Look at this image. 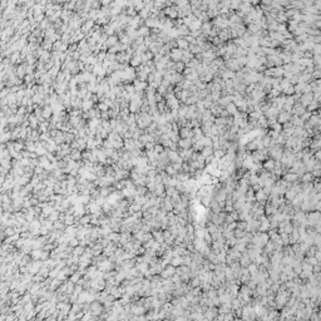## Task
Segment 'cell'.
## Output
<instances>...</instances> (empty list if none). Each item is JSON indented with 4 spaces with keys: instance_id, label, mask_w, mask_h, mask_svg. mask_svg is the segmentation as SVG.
Listing matches in <instances>:
<instances>
[{
    "instance_id": "6da1fadb",
    "label": "cell",
    "mask_w": 321,
    "mask_h": 321,
    "mask_svg": "<svg viewBox=\"0 0 321 321\" xmlns=\"http://www.w3.org/2000/svg\"><path fill=\"white\" fill-rule=\"evenodd\" d=\"M176 271H177V267H174L173 265H168V266H166L164 270L162 271V273H161V276L163 277V278H168V277H172L173 275H176Z\"/></svg>"
},
{
    "instance_id": "7a4b0ae2",
    "label": "cell",
    "mask_w": 321,
    "mask_h": 321,
    "mask_svg": "<svg viewBox=\"0 0 321 321\" xmlns=\"http://www.w3.org/2000/svg\"><path fill=\"white\" fill-rule=\"evenodd\" d=\"M147 308H145L144 306H142V305H136L134 302H133V306H132V310L131 312L133 315H144V314H147Z\"/></svg>"
},
{
    "instance_id": "3957f363",
    "label": "cell",
    "mask_w": 321,
    "mask_h": 321,
    "mask_svg": "<svg viewBox=\"0 0 321 321\" xmlns=\"http://www.w3.org/2000/svg\"><path fill=\"white\" fill-rule=\"evenodd\" d=\"M154 194H156L157 197H166V196H167V194H166V186H164V183H157Z\"/></svg>"
},
{
    "instance_id": "277c9868",
    "label": "cell",
    "mask_w": 321,
    "mask_h": 321,
    "mask_svg": "<svg viewBox=\"0 0 321 321\" xmlns=\"http://www.w3.org/2000/svg\"><path fill=\"white\" fill-rule=\"evenodd\" d=\"M152 235L154 237V240L158 241L159 243H163L164 242V236H163V230L159 228V230H153L152 231Z\"/></svg>"
},
{
    "instance_id": "5b68a950",
    "label": "cell",
    "mask_w": 321,
    "mask_h": 321,
    "mask_svg": "<svg viewBox=\"0 0 321 321\" xmlns=\"http://www.w3.org/2000/svg\"><path fill=\"white\" fill-rule=\"evenodd\" d=\"M124 148H126V151H129V152L133 151L134 148H137L134 139H133V138H127L126 141H124Z\"/></svg>"
},
{
    "instance_id": "8992f818",
    "label": "cell",
    "mask_w": 321,
    "mask_h": 321,
    "mask_svg": "<svg viewBox=\"0 0 321 321\" xmlns=\"http://www.w3.org/2000/svg\"><path fill=\"white\" fill-rule=\"evenodd\" d=\"M70 157H72L74 161H82L83 159L82 151H80V149H72V152H70Z\"/></svg>"
},
{
    "instance_id": "52a82bcc",
    "label": "cell",
    "mask_w": 321,
    "mask_h": 321,
    "mask_svg": "<svg viewBox=\"0 0 321 321\" xmlns=\"http://www.w3.org/2000/svg\"><path fill=\"white\" fill-rule=\"evenodd\" d=\"M275 166H276V161H273V159H266L265 163H264V168H265L266 171H270V172H272L273 168H275Z\"/></svg>"
},
{
    "instance_id": "ba28073f",
    "label": "cell",
    "mask_w": 321,
    "mask_h": 321,
    "mask_svg": "<svg viewBox=\"0 0 321 321\" xmlns=\"http://www.w3.org/2000/svg\"><path fill=\"white\" fill-rule=\"evenodd\" d=\"M213 148H212V145H206V147H203L202 148V156L207 158V157H211V156H213Z\"/></svg>"
},
{
    "instance_id": "9c48e42d",
    "label": "cell",
    "mask_w": 321,
    "mask_h": 321,
    "mask_svg": "<svg viewBox=\"0 0 321 321\" xmlns=\"http://www.w3.org/2000/svg\"><path fill=\"white\" fill-rule=\"evenodd\" d=\"M136 267L139 270V272H142V273H145L148 271V269H149V264H147V262H137V265H136Z\"/></svg>"
},
{
    "instance_id": "30bf717a",
    "label": "cell",
    "mask_w": 321,
    "mask_h": 321,
    "mask_svg": "<svg viewBox=\"0 0 321 321\" xmlns=\"http://www.w3.org/2000/svg\"><path fill=\"white\" fill-rule=\"evenodd\" d=\"M107 237L108 238H109L110 241H113V242H115V243H118L119 241H120V232H110L109 235H107Z\"/></svg>"
},
{
    "instance_id": "8fae6325",
    "label": "cell",
    "mask_w": 321,
    "mask_h": 321,
    "mask_svg": "<svg viewBox=\"0 0 321 321\" xmlns=\"http://www.w3.org/2000/svg\"><path fill=\"white\" fill-rule=\"evenodd\" d=\"M82 277H83V275H82L80 271L78 270V271H76V272H73L72 275H70V276H69V280H70V281H73L74 283H77L79 280H80Z\"/></svg>"
},
{
    "instance_id": "7c38bea8",
    "label": "cell",
    "mask_w": 321,
    "mask_h": 321,
    "mask_svg": "<svg viewBox=\"0 0 321 321\" xmlns=\"http://www.w3.org/2000/svg\"><path fill=\"white\" fill-rule=\"evenodd\" d=\"M171 265H173L174 267H178V266L183 265V256H174L171 261Z\"/></svg>"
},
{
    "instance_id": "4fadbf2b",
    "label": "cell",
    "mask_w": 321,
    "mask_h": 321,
    "mask_svg": "<svg viewBox=\"0 0 321 321\" xmlns=\"http://www.w3.org/2000/svg\"><path fill=\"white\" fill-rule=\"evenodd\" d=\"M74 222H76V216L74 215H65L64 223L66 224V226H73Z\"/></svg>"
},
{
    "instance_id": "5bb4252c",
    "label": "cell",
    "mask_w": 321,
    "mask_h": 321,
    "mask_svg": "<svg viewBox=\"0 0 321 321\" xmlns=\"http://www.w3.org/2000/svg\"><path fill=\"white\" fill-rule=\"evenodd\" d=\"M43 251H44L43 248H34V250H33V251H31V257H33V260H40Z\"/></svg>"
},
{
    "instance_id": "9a60e30c",
    "label": "cell",
    "mask_w": 321,
    "mask_h": 321,
    "mask_svg": "<svg viewBox=\"0 0 321 321\" xmlns=\"http://www.w3.org/2000/svg\"><path fill=\"white\" fill-rule=\"evenodd\" d=\"M84 252H85V246L79 245V246H77V247H74L73 255H76V256H79V257H80V256H82Z\"/></svg>"
},
{
    "instance_id": "2e32d148",
    "label": "cell",
    "mask_w": 321,
    "mask_h": 321,
    "mask_svg": "<svg viewBox=\"0 0 321 321\" xmlns=\"http://www.w3.org/2000/svg\"><path fill=\"white\" fill-rule=\"evenodd\" d=\"M164 171H166V173H167V174H169V176H172V177H174V176H176V174L178 173V171H177L176 168L173 167V166H172V163H171V164H168L167 167H166V169H164Z\"/></svg>"
},
{
    "instance_id": "e0dca14e",
    "label": "cell",
    "mask_w": 321,
    "mask_h": 321,
    "mask_svg": "<svg viewBox=\"0 0 321 321\" xmlns=\"http://www.w3.org/2000/svg\"><path fill=\"white\" fill-rule=\"evenodd\" d=\"M147 197L145 196H134V203H137V205H141V206H143L145 202H147Z\"/></svg>"
},
{
    "instance_id": "ac0fdd59",
    "label": "cell",
    "mask_w": 321,
    "mask_h": 321,
    "mask_svg": "<svg viewBox=\"0 0 321 321\" xmlns=\"http://www.w3.org/2000/svg\"><path fill=\"white\" fill-rule=\"evenodd\" d=\"M148 192V188L147 186H139L137 187V191H136V196H145Z\"/></svg>"
},
{
    "instance_id": "d6986e66",
    "label": "cell",
    "mask_w": 321,
    "mask_h": 321,
    "mask_svg": "<svg viewBox=\"0 0 321 321\" xmlns=\"http://www.w3.org/2000/svg\"><path fill=\"white\" fill-rule=\"evenodd\" d=\"M24 310H25V314H28V312H31V311H34V310H35V302H33V301H29V302H27L25 305H24Z\"/></svg>"
},
{
    "instance_id": "ffe728a7",
    "label": "cell",
    "mask_w": 321,
    "mask_h": 321,
    "mask_svg": "<svg viewBox=\"0 0 321 321\" xmlns=\"http://www.w3.org/2000/svg\"><path fill=\"white\" fill-rule=\"evenodd\" d=\"M180 136H181V138H191V137H192V132H191L188 128H183V129H181Z\"/></svg>"
},
{
    "instance_id": "44dd1931",
    "label": "cell",
    "mask_w": 321,
    "mask_h": 321,
    "mask_svg": "<svg viewBox=\"0 0 321 321\" xmlns=\"http://www.w3.org/2000/svg\"><path fill=\"white\" fill-rule=\"evenodd\" d=\"M41 210H43V213H44L45 216H47V217H49V216H50V215L53 213V212L55 211V208H54L53 206H50V205H49V206H47V207L41 208Z\"/></svg>"
},
{
    "instance_id": "7402d4cb",
    "label": "cell",
    "mask_w": 321,
    "mask_h": 321,
    "mask_svg": "<svg viewBox=\"0 0 321 321\" xmlns=\"http://www.w3.org/2000/svg\"><path fill=\"white\" fill-rule=\"evenodd\" d=\"M283 180L287 181V182H294L297 180V174H295L294 172L292 173H289V174H286L285 177H283Z\"/></svg>"
},
{
    "instance_id": "603a6c76",
    "label": "cell",
    "mask_w": 321,
    "mask_h": 321,
    "mask_svg": "<svg viewBox=\"0 0 321 321\" xmlns=\"http://www.w3.org/2000/svg\"><path fill=\"white\" fill-rule=\"evenodd\" d=\"M59 217H60V212L55 210V211H54V212H53V213H52L50 216H49L48 218L50 220V221H53V222H55V221H58V220H59Z\"/></svg>"
},
{
    "instance_id": "cb8c5ba5",
    "label": "cell",
    "mask_w": 321,
    "mask_h": 321,
    "mask_svg": "<svg viewBox=\"0 0 321 321\" xmlns=\"http://www.w3.org/2000/svg\"><path fill=\"white\" fill-rule=\"evenodd\" d=\"M64 138H65V143H68V144H70L73 141H76V137H74L72 133H68V132L64 134Z\"/></svg>"
},
{
    "instance_id": "d4e9b609",
    "label": "cell",
    "mask_w": 321,
    "mask_h": 321,
    "mask_svg": "<svg viewBox=\"0 0 321 321\" xmlns=\"http://www.w3.org/2000/svg\"><path fill=\"white\" fill-rule=\"evenodd\" d=\"M14 245L16 246V248H19V250H20V248H22L24 245H25V238H23V237L20 236V238H19V240H16L15 242H14Z\"/></svg>"
},
{
    "instance_id": "484cf974",
    "label": "cell",
    "mask_w": 321,
    "mask_h": 321,
    "mask_svg": "<svg viewBox=\"0 0 321 321\" xmlns=\"http://www.w3.org/2000/svg\"><path fill=\"white\" fill-rule=\"evenodd\" d=\"M59 272H60V270H58L57 267H54V269L50 270V272H49V277H50V278H55V277H58Z\"/></svg>"
},
{
    "instance_id": "4316f807",
    "label": "cell",
    "mask_w": 321,
    "mask_h": 321,
    "mask_svg": "<svg viewBox=\"0 0 321 321\" xmlns=\"http://www.w3.org/2000/svg\"><path fill=\"white\" fill-rule=\"evenodd\" d=\"M52 110H53V109H52L50 107H47V108H45V109L43 110V117H44V118H49V117L52 115Z\"/></svg>"
},
{
    "instance_id": "83f0119b",
    "label": "cell",
    "mask_w": 321,
    "mask_h": 321,
    "mask_svg": "<svg viewBox=\"0 0 321 321\" xmlns=\"http://www.w3.org/2000/svg\"><path fill=\"white\" fill-rule=\"evenodd\" d=\"M50 257V251H43V253H41V257H40V260H43V261H45V260H48V258Z\"/></svg>"
},
{
    "instance_id": "f1b7e54d",
    "label": "cell",
    "mask_w": 321,
    "mask_h": 321,
    "mask_svg": "<svg viewBox=\"0 0 321 321\" xmlns=\"http://www.w3.org/2000/svg\"><path fill=\"white\" fill-rule=\"evenodd\" d=\"M145 251H147V248H145L144 246H141V247L137 250V255H138V256H143L144 253H145Z\"/></svg>"
},
{
    "instance_id": "f546056e",
    "label": "cell",
    "mask_w": 321,
    "mask_h": 321,
    "mask_svg": "<svg viewBox=\"0 0 321 321\" xmlns=\"http://www.w3.org/2000/svg\"><path fill=\"white\" fill-rule=\"evenodd\" d=\"M69 245L73 246V247H77V246H79V240L77 238V237H74V238H72L69 241Z\"/></svg>"
},
{
    "instance_id": "4dcf8cb0",
    "label": "cell",
    "mask_w": 321,
    "mask_h": 321,
    "mask_svg": "<svg viewBox=\"0 0 321 321\" xmlns=\"http://www.w3.org/2000/svg\"><path fill=\"white\" fill-rule=\"evenodd\" d=\"M20 162H22V164L24 166V167H28V166H30V162L31 161H30V158H25V157H24Z\"/></svg>"
},
{
    "instance_id": "1f68e13d",
    "label": "cell",
    "mask_w": 321,
    "mask_h": 321,
    "mask_svg": "<svg viewBox=\"0 0 321 321\" xmlns=\"http://www.w3.org/2000/svg\"><path fill=\"white\" fill-rule=\"evenodd\" d=\"M92 104H93V103H92L90 101H87V99H85V101L83 102V109H85V110L89 109V108L92 107Z\"/></svg>"
},
{
    "instance_id": "d6a6232c",
    "label": "cell",
    "mask_w": 321,
    "mask_h": 321,
    "mask_svg": "<svg viewBox=\"0 0 321 321\" xmlns=\"http://www.w3.org/2000/svg\"><path fill=\"white\" fill-rule=\"evenodd\" d=\"M99 109H102L103 112H106L108 109V106H107L106 103H101V104H99Z\"/></svg>"
}]
</instances>
